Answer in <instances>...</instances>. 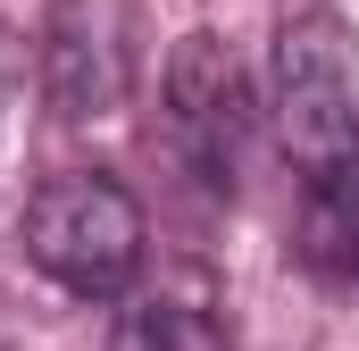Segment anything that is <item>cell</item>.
<instances>
[{
    "label": "cell",
    "mask_w": 359,
    "mask_h": 351,
    "mask_svg": "<svg viewBox=\"0 0 359 351\" xmlns=\"http://www.w3.org/2000/svg\"><path fill=\"white\" fill-rule=\"evenodd\" d=\"M268 117L284 134V151L301 159V176L359 159V67H351V34L326 0H284L276 8Z\"/></svg>",
    "instance_id": "1"
},
{
    "label": "cell",
    "mask_w": 359,
    "mask_h": 351,
    "mask_svg": "<svg viewBox=\"0 0 359 351\" xmlns=\"http://www.w3.org/2000/svg\"><path fill=\"white\" fill-rule=\"evenodd\" d=\"M25 260L76 301H126L142 276V201L100 168H67L25 201Z\"/></svg>",
    "instance_id": "2"
},
{
    "label": "cell",
    "mask_w": 359,
    "mask_h": 351,
    "mask_svg": "<svg viewBox=\"0 0 359 351\" xmlns=\"http://www.w3.org/2000/svg\"><path fill=\"white\" fill-rule=\"evenodd\" d=\"M34 59H42V92L67 126H109L142 76V17H134V0H50Z\"/></svg>",
    "instance_id": "3"
},
{
    "label": "cell",
    "mask_w": 359,
    "mask_h": 351,
    "mask_svg": "<svg viewBox=\"0 0 359 351\" xmlns=\"http://www.w3.org/2000/svg\"><path fill=\"white\" fill-rule=\"evenodd\" d=\"M168 134H176L184 168L209 192H234L243 151H251V76L217 34H184L168 51Z\"/></svg>",
    "instance_id": "4"
},
{
    "label": "cell",
    "mask_w": 359,
    "mask_h": 351,
    "mask_svg": "<svg viewBox=\"0 0 359 351\" xmlns=\"http://www.w3.org/2000/svg\"><path fill=\"white\" fill-rule=\"evenodd\" d=\"M292 251L326 284H359V159L301 176V218H292Z\"/></svg>",
    "instance_id": "5"
},
{
    "label": "cell",
    "mask_w": 359,
    "mask_h": 351,
    "mask_svg": "<svg viewBox=\"0 0 359 351\" xmlns=\"http://www.w3.org/2000/svg\"><path fill=\"white\" fill-rule=\"evenodd\" d=\"M109 351H226L209 301L168 293V284H134L109 318Z\"/></svg>",
    "instance_id": "6"
},
{
    "label": "cell",
    "mask_w": 359,
    "mask_h": 351,
    "mask_svg": "<svg viewBox=\"0 0 359 351\" xmlns=\"http://www.w3.org/2000/svg\"><path fill=\"white\" fill-rule=\"evenodd\" d=\"M17 84H25V42L0 25V117H8V100H17Z\"/></svg>",
    "instance_id": "7"
}]
</instances>
